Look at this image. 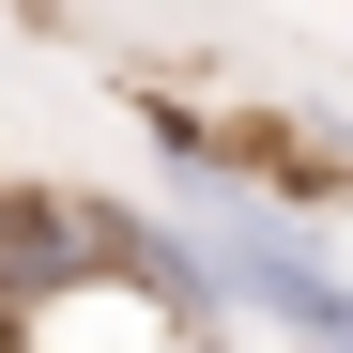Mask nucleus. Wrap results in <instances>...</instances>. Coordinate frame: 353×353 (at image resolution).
Wrapping results in <instances>:
<instances>
[{"label":"nucleus","mask_w":353,"mask_h":353,"mask_svg":"<svg viewBox=\"0 0 353 353\" xmlns=\"http://www.w3.org/2000/svg\"><path fill=\"white\" fill-rule=\"evenodd\" d=\"M185 246H200V292H215L230 323H276L292 353H353V276L323 261V215L307 200L185 185Z\"/></svg>","instance_id":"f257e3e1"},{"label":"nucleus","mask_w":353,"mask_h":353,"mask_svg":"<svg viewBox=\"0 0 353 353\" xmlns=\"http://www.w3.org/2000/svg\"><path fill=\"white\" fill-rule=\"evenodd\" d=\"M62 292H92V200L0 185V323H16V307H62Z\"/></svg>","instance_id":"f03ea898"},{"label":"nucleus","mask_w":353,"mask_h":353,"mask_svg":"<svg viewBox=\"0 0 353 353\" xmlns=\"http://www.w3.org/2000/svg\"><path fill=\"white\" fill-rule=\"evenodd\" d=\"M92 276H123L139 307L185 338V323H215V292H200V246H185V215H139V200H92Z\"/></svg>","instance_id":"7ed1b4c3"},{"label":"nucleus","mask_w":353,"mask_h":353,"mask_svg":"<svg viewBox=\"0 0 353 353\" xmlns=\"http://www.w3.org/2000/svg\"><path fill=\"white\" fill-rule=\"evenodd\" d=\"M185 353H215V338H200V323H185Z\"/></svg>","instance_id":"20e7f679"}]
</instances>
